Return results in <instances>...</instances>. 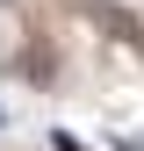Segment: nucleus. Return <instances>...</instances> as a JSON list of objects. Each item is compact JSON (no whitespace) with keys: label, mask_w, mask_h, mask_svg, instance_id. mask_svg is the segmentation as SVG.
I'll use <instances>...</instances> for the list:
<instances>
[{"label":"nucleus","mask_w":144,"mask_h":151,"mask_svg":"<svg viewBox=\"0 0 144 151\" xmlns=\"http://www.w3.org/2000/svg\"><path fill=\"white\" fill-rule=\"evenodd\" d=\"M50 151H86L79 137H65V129H58V137H50Z\"/></svg>","instance_id":"nucleus-1"},{"label":"nucleus","mask_w":144,"mask_h":151,"mask_svg":"<svg viewBox=\"0 0 144 151\" xmlns=\"http://www.w3.org/2000/svg\"><path fill=\"white\" fill-rule=\"evenodd\" d=\"M0 122H7V108H0Z\"/></svg>","instance_id":"nucleus-2"}]
</instances>
